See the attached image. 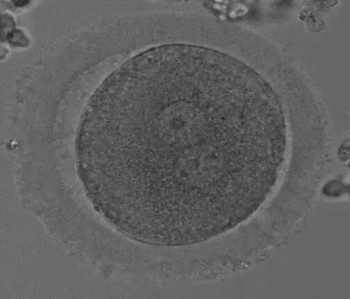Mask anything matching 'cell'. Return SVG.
Returning <instances> with one entry per match:
<instances>
[{
	"instance_id": "6da1fadb",
	"label": "cell",
	"mask_w": 350,
	"mask_h": 299,
	"mask_svg": "<svg viewBox=\"0 0 350 299\" xmlns=\"http://www.w3.org/2000/svg\"><path fill=\"white\" fill-rule=\"evenodd\" d=\"M277 116L250 70L186 45L115 74L92 118L100 202L125 229L183 246L241 222L264 191Z\"/></svg>"
}]
</instances>
